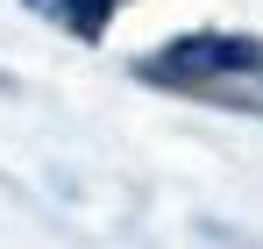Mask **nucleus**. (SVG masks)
<instances>
[{
	"mask_svg": "<svg viewBox=\"0 0 263 249\" xmlns=\"http://www.w3.org/2000/svg\"><path fill=\"white\" fill-rule=\"evenodd\" d=\"M43 22H57V29H71V36H86V43H100L107 36V22L121 14V0H29Z\"/></svg>",
	"mask_w": 263,
	"mask_h": 249,
	"instance_id": "obj_2",
	"label": "nucleus"
},
{
	"mask_svg": "<svg viewBox=\"0 0 263 249\" xmlns=\"http://www.w3.org/2000/svg\"><path fill=\"white\" fill-rule=\"evenodd\" d=\"M135 72L149 85L192 93V100H220V107L263 114V43H249V36L199 29V36H178V43H164V50H149Z\"/></svg>",
	"mask_w": 263,
	"mask_h": 249,
	"instance_id": "obj_1",
	"label": "nucleus"
}]
</instances>
